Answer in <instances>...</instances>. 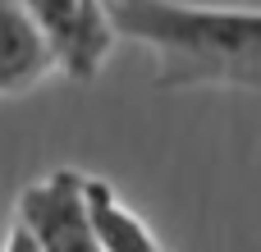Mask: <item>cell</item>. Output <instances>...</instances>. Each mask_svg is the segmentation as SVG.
Returning a JSON list of instances; mask_svg holds the SVG:
<instances>
[{
    "mask_svg": "<svg viewBox=\"0 0 261 252\" xmlns=\"http://www.w3.org/2000/svg\"><path fill=\"white\" fill-rule=\"evenodd\" d=\"M115 28L156 55L161 87H261V9L193 0H110Z\"/></svg>",
    "mask_w": 261,
    "mask_h": 252,
    "instance_id": "obj_1",
    "label": "cell"
},
{
    "mask_svg": "<svg viewBox=\"0 0 261 252\" xmlns=\"http://www.w3.org/2000/svg\"><path fill=\"white\" fill-rule=\"evenodd\" d=\"M23 5L37 18L41 37L50 41L55 69L73 83H92L119 37L110 0H23Z\"/></svg>",
    "mask_w": 261,
    "mask_h": 252,
    "instance_id": "obj_2",
    "label": "cell"
},
{
    "mask_svg": "<svg viewBox=\"0 0 261 252\" xmlns=\"http://www.w3.org/2000/svg\"><path fill=\"white\" fill-rule=\"evenodd\" d=\"M18 225L37 234L46 252H106L87 211V174L55 170L18 193Z\"/></svg>",
    "mask_w": 261,
    "mask_h": 252,
    "instance_id": "obj_3",
    "label": "cell"
},
{
    "mask_svg": "<svg viewBox=\"0 0 261 252\" xmlns=\"http://www.w3.org/2000/svg\"><path fill=\"white\" fill-rule=\"evenodd\" d=\"M55 69V51L41 37L23 0H0V96L37 87Z\"/></svg>",
    "mask_w": 261,
    "mask_h": 252,
    "instance_id": "obj_4",
    "label": "cell"
},
{
    "mask_svg": "<svg viewBox=\"0 0 261 252\" xmlns=\"http://www.w3.org/2000/svg\"><path fill=\"white\" fill-rule=\"evenodd\" d=\"M87 211L106 252H165L147 220H138V211H128L106 179H87Z\"/></svg>",
    "mask_w": 261,
    "mask_h": 252,
    "instance_id": "obj_5",
    "label": "cell"
},
{
    "mask_svg": "<svg viewBox=\"0 0 261 252\" xmlns=\"http://www.w3.org/2000/svg\"><path fill=\"white\" fill-rule=\"evenodd\" d=\"M5 252H46V248L37 243V234H32L28 225L14 220V230H9V239H5Z\"/></svg>",
    "mask_w": 261,
    "mask_h": 252,
    "instance_id": "obj_6",
    "label": "cell"
}]
</instances>
